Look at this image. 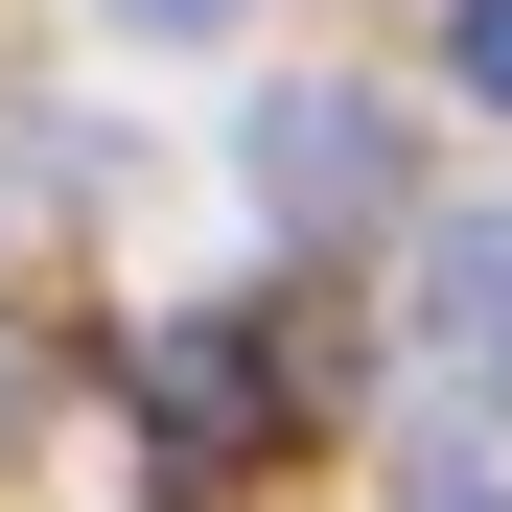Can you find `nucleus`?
<instances>
[{"instance_id":"nucleus-1","label":"nucleus","mask_w":512,"mask_h":512,"mask_svg":"<svg viewBox=\"0 0 512 512\" xmlns=\"http://www.w3.org/2000/svg\"><path fill=\"white\" fill-rule=\"evenodd\" d=\"M117 396H140V443H163V489H233V466H280L303 443V373L280 350H256V326H140V350H117Z\"/></svg>"},{"instance_id":"nucleus-2","label":"nucleus","mask_w":512,"mask_h":512,"mask_svg":"<svg viewBox=\"0 0 512 512\" xmlns=\"http://www.w3.org/2000/svg\"><path fill=\"white\" fill-rule=\"evenodd\" d=\"M233 163H256V210H280V233H396V117L350 94V70H326V94H256Z\"/></svg>"},{"instance_id":"nucleus-3","label":"nucleus","mask_w":512,"mask_h":512,"mask_svg":"<svg viewBox=\"0 0 512 512\" xmlns=\"http://www.w3.org/2000/svg\"><path fill=\"white\" fill-rule=\"evenodd\" d=\"M419 326H443V373L512 419V210H443V233H419Z\"/></svg>"},{"instance_id":"nucleus-4","label":"nucleus","mask_w":512,"mask_h":512,"mask_svg":"<svg viewBox=\"0 0 512 512\" xmlns=\"http://www.w3.org/2000/svg\"><path fill=\"white\" fill-rule=\"evenodd\" d=\"M443 70H466V94L512 117V0H466V24H443Z\"/></svg>"},{"instance_id":"nucleus-5","label":"nucleus","mask_w":512,"mask_h":512,"mask_svg":"<svg viewBox=\"0 0 512 512\" xmlns=\"http://www.w3.org/2000/svg\"><path fill=\"white\" fill-rule=\"evenodd\" d=\"M117 24H140V47H187V24H233V0H117Z\"/></svg>"}]
</instances>
